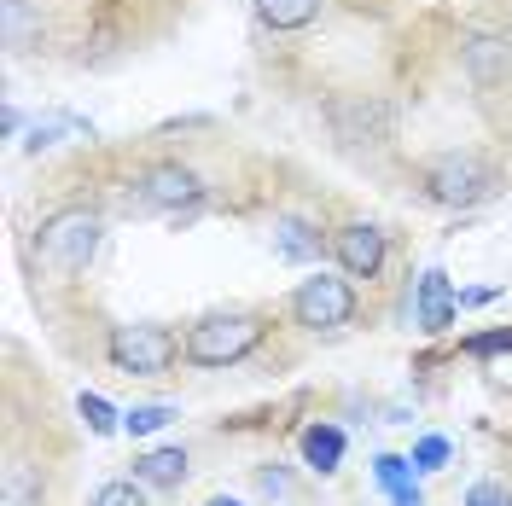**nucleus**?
<instances>
[{
  "mask_svg": "<svg viewBox=\"0 0 512 506\" xmlns=\"http://www.w3.org/2000/svg\"><path fill=\"white\" fill-rule=\"evenodd\" d=\"M94 506H146V495H140V477L134 483H105L94 495Z\"/></svg>",
  "mask_w": 512,
  "mask_h": 506,
  "instance_id": "nucleus-20",
  "label": "nucleus"
},
{
  "mask_svg": "<svg viewBox=\"0 0 512 506\" xmlns=\"http://www.w3.org/2000/svg\"><path fill=\"white\" fill-rule=\"evenodd\" d=\"M332 256H338V268L350 274V280H379L384 268V233L373 222H350L332 233Z\"/></svg>",
  "mask_w": 512,
  "mask_h": 506,
  "instance_id": "nucleus-8",
  "label": "nucleus"
},
{
  "mask_svg": "<svg viewBox=\"0 0 512 506\" xmlns=\"http://www.w3.org/2000/svg\"><path fill=\"white\" fill-rule=\"evenodd\" d=\"M419 187H425L431 204H443V210H472V204L501 192V175L478 152H443V158H431L419 169Z\"/></svg>",
  "mask_w": 512,
  "mask_h": 506,
  "instance_id": "nucleus-1",
  "label": "nucleus"
},
{
  "mask_svg": "<svg viewBox=\"0 0 512 506\" xmlns=\"http://www.w3.org/2000/svg\"><path fill=\"white\" fill-rule=\"evenodd\" d=\"M99 239H105V222L94 210H59V216H47L35 227V256H41L47 274H82L94 262Z\"/></svg>",
  "mask_w": 512,
  "mask_h": 506,
  "instance_id": "nucleus-2",
  "label": "nucleus"
},
{
  "mask_svg": "<svg viewBox=\"0 0 512 506\" xmlns=\"http://www.w3.org/2000/svg\"><path fill=\"white\" fill-rule=\"evenodd\" d=\"M169 419H181L169 402H146V408H128L123 413V431H128V437H152V431H163Z\"/></svg>",
  "mask_w": 512,
  "mask_h": 506,
  "instance_id": "nucleus-18",
  "label": "nucleus"
},
{
  "mask_svg": "<svg viewBox=\"0 0 512 506\" xmlns=\"http://www.w3.org/2000/svg\"><path fill=\"white\" fill-rule=\"evenodd\" d=\"M373 472H379V483H384V495H390V501L396 506H425L419 501V483H414V460H402V454H379V460H373Z\"/></svg>",
  "mask_w": 512,
  "mask_h": 506,
  "instance_id": "nucleus-13",
  "label": "nucleus"
},
{
  "mask_svg": "<svg viewBox=\"0 0 512 506\" xmlns=\"http://www.w3.org/2000/svg\"><path fill=\"white\" fill-rule=\"evenodd\" d=\"M0 24H6V47L12 53L41 47V12H30V0H0Z\"/></svg>",
  "mask_w": 512,
  "mask_h": 506,
  "instance_id": "nucleus-14",
  "label": "nucleus"
},
{
  "mask_svg": "<svg viewBox=\"0 0 512 506\" xmlns=\"http://www.w3.org/2000/svg\"><path fill=\"white\" fill-rule=\"evenodd\" d=\"M326 123H332V134L344 140V146H384L390 140V105L384 99H332L326 105Z\"/></svg>",
  "mask_w": 512,
  "mask_h": 506,
  "instance_id": "nucleus-7",
  "label": "nucleus"
},
{
  "mask_svg": "<svg viewBox=\"0 0 512 506\" xmlns=\"http://www.w3.org/2000/svg\"><path fill=\"white\" fill-rule=\"evenodd\" d=\"M291 315H297V326H309V332H338V326H350L355 320L350 280H338V274L303 280L297 291H291Z\"/></svg>",
  "mask_w": 512,
  "mask_h": 506,
  "instance_id": "nucleus-6",
  "label": "nucleus"
},
{
  "mask_svg": "<svg viewBox=\"0 0 512 506\" xmlns=\"http://www.w3.org/2000/svg\"><path fill=\"white\" fill-rule=\"evenodd\" d=\"M414 315H419V326L425 332H443L448 320H454V291H448V274H425L419 280V303H414Z\"/></svg>",
  "mask_w": 512,
  "mask_h": 506,
  "instance_id": "nucleus-10",
  "label": "nucleus"
},
{
  "mask_svg": "<svg viewBox=\"0 0 512 506\" xmlns=\"http://www.w3.org/2000/svg\"><path fill=\"white\" fill-rule=\"evenodd\" d=\"M134 477H140L146 489H181V483H187V454H181V448H152V454L134 460Z\"/></svg>",
  "mask_w": 512,
  "mask_h": 506,
  "instance_id": "nucleus-11",
  "label": "nucleus"
},
{
  "mask_svg": "<svg viewBox=\"0 0 512 506\" xmlns=\"http://www.w3.org/2000/svg\"><path fill=\"white\" fill-rule=\"evenodd\" d=\"M472 355H495V349H512V332H489V338H472Z\"/></svg>",
  "mask_w": 512,
  "mask_h": 506,
  "instance_id": "nucleus-22",
  "label": "nucleus"
},
{
  "mask_svg": "<svg viewBox=\"0 0 512 506\" xmlns=\"http://www.w3.org/2000/svg\"><path fill=\"white\" fill-rule=\"evenodd\" d=\"M466 506H507V501H501V489H495V483H478V489L466 495Z\"/></svg>",
  "mask_w": 512,
  "mask_h": 506,
  "instance_id": "nucleus-23",
  "label": "nucleus"
},
{
  "mask_svg": "<svg viewBox=\"0 0 512 506\" xmlns=\"http://www.w3.org/2000/svg\"><path fill=\"white\" fill-rule=\"evenodd\" d=\"M274 245H280V256H286V262H303V256H315V251H320V233H315L309 222L286 216V222L274 227Z\"/></svg>",
  "mask_w": 512,
  "mask_h": 506,
  "instance_id": "nucleus-16",
  "label": "nucleus"
},
{
  "mask_svg": "<svg viewBox=\"0 0 512 506\" xmlns=\"http://www.w3.org/2000/svg\"><path fill=\"white\" fill-rule=\"evenodd\" d=\"M460 64L478 88H501L512 76V41L507 35H466L460 41Z\"/></svg>",
  "mask_w": 512,
  "mask_h": 506,
  "instance_id": "nucleus-9",
  "label": "nucleus"
},
{
  "mask_svg": "<svg viewBox=\"0 0 512 506\" xmlns=\"http://www.w3.org/2000/svg\"><path fill=\"white\" fill-rule=\"evenodd\" d=\"M443 460H448V437H419L414 443V466L419 472H437Z\"/></svg>",
  "mask_w": 512,
  "mask_h": 506,
  "instance_id": "nucleus-21",
  "label": "nucleus"
},
{
  "mask_svg": "<svg viewBox=\"0 0 512 506\" xmlns=\"http://www.w3.org/2000/svg\"><path fill=\"white\" fill-rule=\"evenodd\" d=\"M256 18H262L274 35L309 30V24L320 18V0H256Z\"/></svg>",
  "mask_w": 512,
  "mask_h": 506,
  "instance_id": "nucleus-12",
  "label": "nucleus"
},
{
  "mask_svg": "<svg viewBox=\"0 0 512 506\" xmlns=\"http://www.w3.org/2000/svg\"><path fill=\"white\" fill-rule=\"evenodd\" d=\"M210 506H239V501H210Z\"/></svg>",
  "mask_w": 512,
  "mask_h": 506,
  "instance_id": "nucleus-24",
  "label": "nucleus"
},
{
  "mask_svg": "<svg viewBox=\"0 0 512 506\" xmlns=\"http://www.w3.org/2000/svg\"><path fill=\"white\" fill-rule=\"evenodd\" d=\"M303 460H309L315 472H338V460H344V431H338V425H309V431H303Z\"/></svg>",
  "mask_w": 512,
  "mask_h": 506,
  "instance_id": "nucleus-15",
  "label": "nucleus"
},
{
  "mask_svg": "<svg viewBox=\"0 0 512 506\" xmlns=\"http://www.w3.org/2000/svg\"><path fill=\"white\" fill-rule=\"evenodd\" d=\"M76 413L88 419V431H94V437H111V431L123 425V419L111 413V402H105V396H94V390H82V396H76Z\"/></svg>",
  "mask_w": 512,
  "mask_h": 506,
  "instance_id": "nucleus-19",
  "label": "nucleus"
},
{
  "mask_svg": "<svg viewBox=\"0 0 512 506\" xmlns=\"http://www.w3.org/2000/svg\"><path fill=\"white\" fill-rule=\"evenodd\" d=\"M0 506H41V477L24 466H6L0 477Z\"/></svg>",
  "mask_w": 512,
  "mask_h": 506,
  "instance_id": "nucleus-17",
  "label": "nucleus"
},
{
  "mask_svg": "<svg viewBox=\"0 0 512 506\" xmlns=\"http://www.w3.org/2000/svg\"><path fill=\"white\" fill-rule=\"evenodd\" d=\"M256 344H262V320L256 315H204L187 332L181 355H187L192 367H233V361H245Z\"/></svg>",
  "mask_w": 512,
  "mask_h": 506,
  "instance_id": "nucleus-3",
  "label": "nucleus"
},
{
  "mask_svg": "<svg viewBox=\"0 0 512 506\" xmlns=\"http://www.w3.org/2000/svg\"><path fill=\"white\" fill-rule=\"evenodd\" d=\"M175 349H181L175 344V332H169V326H152V320L111 326V338H105L111 367H117V373H134V379H158V373H169Z\"/></svg>",
  "mask_w": 512,
  "mask_h": 506,
  "instance_id": "nucleus-4",
  "label": "nucleus"
},
{
  "mask_svg": "<svg viewBox=\"0 0 512 506\" xmlns=\"http://www.w3.org/2000/svg\"><path fill=\"white\" fill-rule=\"evenodd\" d=\"M134 210H158V216H181V210H198L204 204V181L192 175L187 163H152L134 192H128Z\"/></svg>",
  "mask_w": 512,
  "mask_h": 506,
  "instance_id": "nucleus-5",
  "label": "nucleus"
}]
</instances>
